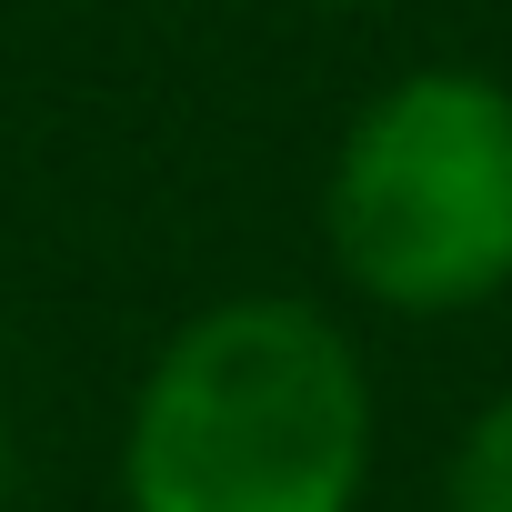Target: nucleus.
I'll return each mask as SVG.
<instances>
[{"instance_id": "nucleus-5", "label": "nucleus", "mask_w": 512, "mask_h": 512, "mask_svg": "<svg viewBox=\"0 0 512 512\" xmlns=\"http://www.w3.org/2000/svg\"><path fill=\"white\" fill-rule=\"evenodd\" d=\"M332 11H372V0H332Z\"/></svg>"}, {"instance_id": "nucleus-3", "label": "nucleus", "mask_w": 512, "mask_h": 512, "mask_svg": "<svg viewBox=\"0 0 512 512\" xmlns=\"http://www.w3.org/2000/svg\"><path fill=\"white\" fill-rule=\"evenodd\" d=\"M442 512H512V392L482 402V422L462 432L452 482H442Z\"/></svg>"}, {"instance_id": "nucleus-4", "label": "nucleus", "mask_w": 512, "mask_h": 512, "mask_svg": "<svg viewBox=\"0 0 512 512\" xmlns=\"http://www.w3.org/2000/svg\"><path fill=\"white\" fill-rule=\"evenodd\" d=\"M0 512H11V422H0Z\"/></svg>"}, {"instance_id": "nucleus-2", "label": "nucleus", "mask_w": 512, "mask_h": 512, "mask_svg": "<svg viewBox=\"0 0 512 512\" xmlns=\"http://www.w3.org/2000/svg\"><path fill=\"white\" fill-rule=\"evenodd\" d=\"M322 231L352 292L442 322L512 282V91L482 71H412L372 91L332 151Z\"/></svg>"}, {"instance_id": "nucleus-1", "label": "nucleus", "mask_w": 512, "mask_h": 512, "mask_svg": "<svg viewBox=\"0 0 512 512\" xmlns=\"http://www.w3.org/2000/svg\"><path fill=\"white\" fill-rule=\"evenodd\" d=\"M372 382L342 322L282 292L191 312L131 392V512H362Z\"/></svg>"}]
</instances>
